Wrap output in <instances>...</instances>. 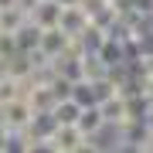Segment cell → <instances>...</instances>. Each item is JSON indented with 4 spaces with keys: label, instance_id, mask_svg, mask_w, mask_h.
<instances>
[{
    "label": "cell",
    "instance_id": "1",
    "mask_svg": "<svg viewBox=\"0 0 153 153\" xmlns=\"http://www.w3.org/2000/svg\"><path fill=\"white\" fill-rule=\"evenodd\" d=\"M31 116H34V109L27 105L24 95H17V99H10V102L0 105V126H4L7 133H24L27 123H31Z\"/></svg>",
    "mask_w": 153,
    "mask_h": 153
},
{
    "label": "cell",
    "instance_id": "2",
    "mask_svg": "<svg viewBox=\"0 0 153 153\" xmlns=\"http://www.w3.org/2000/svg\"><path fill=\"white\" fill-rule=\"evenodd\" d=\"M51 146H55V153H78L88 146V140L78 133L75 123H58L51 129Z\"/></svg>",
    "mask_w": 153,
    "mask_h": 153
},
{
    "label": "cell",
    "instance_id": "3",
    "mask_svg": "<svg viewBox=\"0 0 153 153\" xmlns=\"http://www.w3.org/2000/svg\"><path fill=\"white\" fill-rule=\"evenodd\" d=\"M71 48V38L65 31H58V27H41L38 31V51L48 61H55L58 55H65V51Z\"/></svg>",
    "mask_w": 153,
    "mask_h": 153
},
{
    "label": "cell",
    "instance_id": "4",
    "mask_svg": "<svg viewBox=\"0 0 153 153\" xmlns=\"http://www.w3.org/2000/svg\"><path fill=\"white\" fill-rule=\"evenodd\" d=\"M99 105V112H102V123L105 126H123V123H129V102H126V95L123 92H112L109 99H102V102H95Z\"/></svg>",
    "mask_w": 153,
    "mask_h": 153
},
{
    "label": "cell",
    "instance_id": "5",
    "mask_svg": "<svg viewBox=\"0 0 153 153\" xmlns=\"http://www.w3.org/2000/svg\"><path fill=\"white\" fill-rule=\"evenodd\" d=\"M58 14H61V4L58 0H34L31 10H27V21L34 27H55L58 24Z\"/></svg>",
    "mask_w": 153,
    "mask_h": 153
},
{
    "label": "cell",
    "instance_id": "6",
    "mask_svg": "<svg viewBox=\"0 0 153 153\" xmlns=\"http://www.w3.org/2000/svg\"><path fill=\"white\" fill-rule=\"evenodd\" d=\"M85 24H88L85 10H82L78 4H68V7H61V14H58V24H55V27H58V31H65L68 38H75V34L82 31Z\"/></svg>",
    "mask_w": 153,
    "mask_h": 153
},
{
    "label": "cell",
    "instance_id": "7",
    "mask_svg": "<svg viewBox=\"0 0 153 153\" xmlns=\"http://www.w3.org/2000/svg\"><path fill=\"white\" fill-rule=\"evenodd\" d=\"M75 126H78V133L88 140V136H95L99 129H102V112H99V105H82L78 109V119H75Z\"/></svg>",
    "mask_w": 153,
    "mask_h": 153
},
{
    "label": "cell",
    "instance_id": "8",
    "mask_svg": "<svg viewBox=\"0 0 153 153\" xmlns=\"http://www.w3.org/2000/svg\"><path fill=\"white\" fill-rule=\"evenodd\" d=\"M78 109H82V105H78L71 95H65V99H58V102L51 105V116H55V123H75Z\"/></svg>",
    "mask_w": 153,
    "mask_h": 153
},
{
    "label": "cell",
    "instance_id": "9",
    "mask_svg": "<svg viewBox=\"0 0 153 153\" xmlns=\"http://www.w3.org/2000/svg\"><path fill=\"white\" fill-rule=\"evenodd\" d=\"M27 21V14L21 10V7H4V10H0V31H7V34H14L17 27H21V24Z\"/></svg>",
    "mask_w": 153,
    "mask_h": 153
},
{
    "label": "cell",
    "instance_id": "10",
    "mask_svg": "<svg viewBox=\"0 0 153 153\" xmlns=\"http://www.w3.org/2000/svg\"><path fill=\"white\" fill-rule=\"evenodd\" d=\"M14 51H17V41H14V34L0 31V61H4V58H10Z\"/></svg>",
    "mask_w": 153,
    "mask_h": 153
},
{
    "label": "cell",
    "instance_id": "11",
    "mask_svg": "<svg viewBox=\"0 0 153 153\" xmlns=\"http://www.w3.org/2000/svg\"><path fill=\"white\" fill-rule=\"evenodd\" d=\"M17 0H0V10H4V7H14Z\"/></svg>",
    "mask_w": 153,
    "mask_h": 153
}]
</instances>
